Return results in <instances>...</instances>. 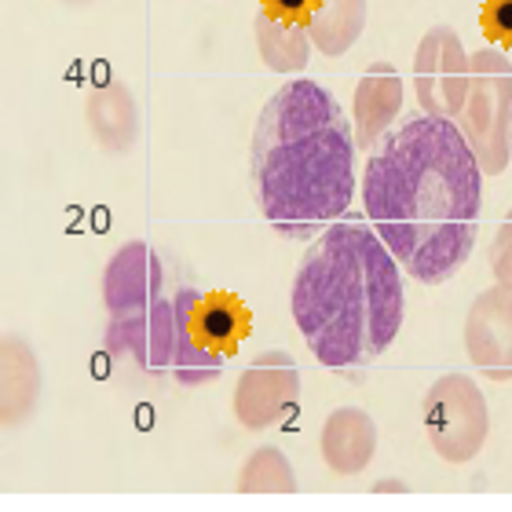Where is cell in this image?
Segmentation results:
<instances>
[{"label": "cell", "mask_w": 512, "mask_h": 512, "mask_svg": "<svg viewBox=\"0 0 512 512\" xmlns=\"http://www.w3.org/2000/svg\"><path fill=\"white\" fill-rule=\"evenodd\" d=\"M399 271L392 249L359 213L330 224L300 256L289 311L326 370L359 377L392 348L406 315Z\"/></svg>", "instance_id": "obj_2"}, {"label": "cell", "mask_w": 512, "mask_h": 512, "mask_svg": "<svg viewBox=\"0 0 512 512\" xmlns=\"http://www.w3.org/2000/svg\"><path fill=\"white\" fill-rule=\"evenodd\" d=\"M509 154H512V136H509Z\"/></svg>", "instance_id": "obj_23"}, {"label": "cell", "mask_w": 512, "mask_h": 512, "mask_svg": "<svg viewBox=\"0 0 512 512\" xmlns=\"http://www.w3.org/2000/svg\"><path fill=\"white\" fill-rule=\"evenodd\" d=\"M458 128L480 161L483 176H498L512 161V63L502 48H480L472 55L469 99L461 110Z\"/></svg>", "instance_id": "obj_4"}, {"label": "cell", "mask_w": 512, "mask_h": 512, "mask_svg": "<svg viewBox=\"0 0 512 512\" xmlns=\"http://www.w3.org/2000/svg\"><path fill=\"white\" fill-rule=\"evenodd\" d=\"M319 450L326 469H333L337 476H359L377 454L374 417L359 406H337L322 425Z\"/></svg>", "instance_id": "obj_14"}, {"label": "cell", "mask_w": 512, "mask_h": 512, "mask_svg": "<svg viewBox=\"0 0 512 512\" xmlns=\"http://www.w3.org/2000/svg\"><path fill=\"white\" fill-rule=\"evenodd\" d=\"M472 55L450 26H432L414 52V92L428 118L458 121L469 99Z\"/></svg>", "instance_id": "obj_6"}, {"label": "cell", "mask_w": 512, "mask_h": 512, "mask_svg": "<svg viewBox=\"0 0 512 512\" xmlns=\"http://www.w3.org/2000/svg\"><path fill=\"white\" fill-rule=\"evenodd\" d=\"M491 271L498 278V286L512 289V209L505 213L502 227L494 231L491 242Z\"/></svg>", "instance_id": "obj_19"}, {"label": "cell", "mask_w": 512, "mask_h": 512, "mask_svg": "<svg viewBox=\"0 0 512 512\" xmlns=\"http://www.w3.org/2000/svg\"><path fill=\"white\" fill-rule=\"evenodd\" d=\"M403 110V77L392 63H374L359 77L352 99V128H355V147L374 150Z\"/></svg>", "instance_id": "obj_12"}, {"label": "cell", "mask_w": 512, "mask_h": 512, "mask_svg": "<svg viewBox=\"0 0 512 512\" xmlns=\"http://www.w3.org/2000/svg\"><path fill=\"white\" fill-rule=\"evenodd\" d=\"M300 403V370L289 352H260L235 384V417L249 432L286 425Z\"/></svg>", "instance_id": "obj_7"}, {"label": "cell", "mask_w": 512, "mask_h": 512, "mask_svg": "<svg viewBox=\"0 0 512 512\" xmlns=\"http://www.w3.org/2000/svg\"><path fill=\"white\" fill-rule=\"evenodd\" d=\"M315 4H319V0H260V11H267V15H278V19L304 22V26H308Z\"/></svg>", "instance_id": "obj_20"}, {"label": "cell", "mask_w": 512, "mask_h": 512, "mask_svg": "<svg viewBox=\"0 0 512 512\" xmlns=\"http://www.w3.org/2000/svg\"><path fill=\"white\" fill-rule=\"evenodd\" d=\"M377 491H406V483H399V480H384V483H377Z\"/></svg>", "instance_id": "obj_21"}, {"label": "cell", "mask_w": 512, "mask_h": 512, "mask_svg": "<svg viewBox=\"0 0 512 512\" xmlns=\"http://www.w3.org/2000/svg\"><path fill=\"white\" fill-rule=\"evenodd\" d=\"M421 421L432 450L450 465H469L491 436V406L480 384L465 374L432 381L421 399Z\"/></svg>", "instance_id": "obj_5"}, {"label": "cell", "mask_w": 512, "mask_h": 512, "mask_svg": "<svg viewBox=\"0 0 512 512\" xmlns=\"http://www.w3.org/2000/svg\"><path fill=\"white\" fill-rule=\"evenodd\" d=\"M311 37L304 22L278 19L267 11H256V52L271 74H297L311 59Z\"/></svg>", "instance_id": "obj_15"}, {"label": "cell", "mask_w": 512, "mask_h": 512, "mask_svg": "<svg viewBox=\"0 0 512 512\" xmlns=\"http://www.w3.org/2000/svg\"><path fill=\"white\" fill-rule=\"evenodd\" d=\"M465 352L487 381H512V289H483L469 304Z\"/></svg>", "instance_id": "obj_9"}, {"label": "cell", "mask_w": 512, "mask_h": 512, "mask_svg": "<svg viewBox=\"0 0 512 512\" xmlns=\"http://www.w3.org/2000/svg\"><path fill=\"white\" fill-rule=\"evenodd\" d=\"M483 37L498 48H512V0H483L480 11Z\"/></svg>", "instance_id": "obj_18"}, {"label": "cell", "mask_w": 512, "mask_h": 512, "mask_svg": "<svg viewBox=\"0 0 512 512\" xmlns=\"http://www.w3.org/2000/svg\"><path fill=\"white\" fill-rule=\"evenodd\" d=\"M44 392V370L26 337L8 333L0 341V421L4 428H22L37 414Z\"/></svg>", "instance_id": "obj_11"}, {"label": "cell", "mask_w": 512, "mask_h": 512, "mask_svg": "<svg viewBox=\"0 0 512 512\" xmlns=\"http://www.w3.org/2000/svg\"><path fill=\"white\" fill-rule=\"evenodd\" d=\"M187 275L169 253H161L158 246H150L143 238L125 242L118 253L110 256L107 271H103V308L107 315L125 308H136L143 300H154L158 293H165L169 286H176Z\"/></svg>", "instance_id": "obj_8"}, {"label": "cell", "mask_w": 512, "mask_h": 512, "mask_svg": "<svg viewBox=\"0 0 512 512\" xmlns=\"http://www.w3.org/2000/svg\"><path fill=\"white\" fill-rule=\"evenodd\" d=\"M85 121L96 147L103 154H110V158H121V154L136 150L143 121H139L136 96H132V88L125 81H99L96 88H88Z\"/></svg>", "instance_id": "obj_10"}, {"label": "cell", "mask_w": 512, "mask_h": 512, "mask_svg": "<svg viewBox=\"0 0 512 512\" xmlns=\"http://www.w3.org/2000/svg\"><path fill=\"white\" fill-rule=\"evenodd\" d=\"M238 491L242 494H293L297 491V472L278 447H256L238 472Z\"/></svg>", "instance_id": "obj_17"}, {"label": "cell", "mask_w": 512, "mask_h": 512, "mask_svg": "<svg viewBox=\"0 0 512 512\" xmlns=\"http://www.w3.org/2000/svg\"><path fill=\"white\" fill-rule=\"evenodd\" d=\"M366 0H319L308 19V37L322 55L341 59L366 30Z\"/></svg>", "instance_id": "obj_16"}, {"label": "cell", "mask_w": 512, "mask_h": 512, "mask_svg": "<svg viewBox=\"0 0 512 512\" xmlns=\"http://www.w3.org/2000/svg\"><path fill=\"white\" fill-rule=\"evenodd\" d=\"M66 8H88V4H96V0H63Z\"/></svg>", "instance_id": "obj_22"}, {"label": "cell", "mask_w": 512, "mask_h": 512, "mask_svg": "<svg viewBox=\"0 0 512 512\" xmlns=\"http://www.w3.org/2000/svg\"><path fill=\"white\" fill-rule=\"evenodd\" d=\"M366 220L421 286L450 282L480 235L483 169L458 121L410 118L377 143L363 176Z\"/></svg>", "instance_id": "obj_1"}, {"label": "cell", "mask_w": 512, "mask_h": 512, "mask_svg": "<svg viewBox=\"0 0 512 512\" xmlns=\"http://www.w3.org/2000/svg\"><path fill=\"white\" fill-rule=\"evenodd\" d=\"M187 333H191L194 344L231 359L253 333V311L246 308V300L227 293V289L202 293L194 300L191 315H187Z\"/></svg>", "instance_id": "obj_13"}, {"label": "cell", "mask_w": 512, "mask_h": 512, "mask_svg": "<svg viewBox=\"0 0 512 512\" xmlns=\"http://www.w3.org/2000/svg\"><path fill=\"white\" fill-rule=\"evenodd\" d=\"M256 205L282 238L308 242L355 198V128L319 81L297 77L267 99L249 143Z\"/></svg>", "instance_id": "obj_3"}]
</instances>
